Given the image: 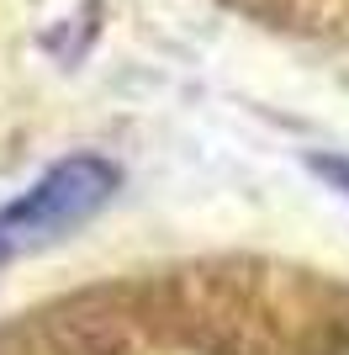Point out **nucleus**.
Wrapping results in <instances>:
<instances>
[{"label": "nucleus", "instance_id": "obj_1", "mask_svg": "<svg viewBox=\"0 0 349 355\" xmlns=\"http://www.w3.org/2000/svg\"><path fill=\"white\" fill-rule=\"evenodd\" d=\"M116 186H122L116 164L96 159V154H74V159L53 164L32 191H21L11 207H0V266L74 234L111 202Z\"/></svg>", "mask_w": 349, "mask_h": 355}]
</instances>
